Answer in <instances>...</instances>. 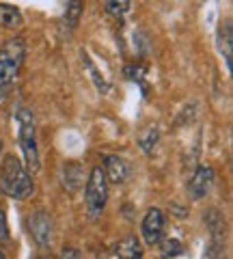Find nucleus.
I'll list each match as a JSON object with an SVG mask.
<instances>
[{"mask_svg": "<svg viewBox=\"0 0 233 259\" xmlns=\"http://www.w3.org/2000/svg\"><path fill=\"white\" fill-rule=\"evenodd\" d=\"M130 7H132V0H106L104 3V9L112 18H123L130 11Z\"/></svg>", "mask_w": 233, "mask_h": 259, "instance_id": "13", "label": "nucleus"}, {"mask_svg": "<svg viewBox=\"0 0 233 259\" xmlns=\"http://www.w3.org/2000/svg\"><path fill=\"white\" fill-rule=\"evenodd\" d=\"M183 253V246H181V242L179 240H175V238H168V240H164L162 244H160V255L162 257H177V255H181Z\"/></svg>", "mask_w": 233, "mask_h": 259, "instance_id": "15", "label": "nucleus"}, {"mask_svg": "<svg viewBox=\"0 0 233 259\" xmlns=\"http://www.w3.org/2000/svg\"><path fill=\"white\" fill-rule=\"evenodd\" d=\"M82 0H69L67 3V11H65V24L69 28H76L78 22H80V15H82Z\"/></svg>", "mask_w": 233, "mask_h": 259, "instance_id": "12", "label": "nucleus"}, {"mask_svg": "<svg viewBox=\"0 0 233 259\" xmlns=\"http://www.w3.org/2000/svg\"><path fill=\"white\" fill-rule=\"evenodd\" d=\"M220 259H222V257H220Z\"/></svg>", "mask_w": 233, "mask_h": 259, "instance_id": "23", "label": "nucleus"}, {"mask_svg": "<svg viewBox=\"0 0 233 259\" xmlns=\"http://www.w3.org/2000/svg\"><path fill=\"white\" fill-rule=\"evenodd\" d=\"M0 259H7V255L3 253V250H0Z\"/></svg>", "mask_w": 233, "mask_h": 259, "instance_id": "20", "label": "nucleus"}, {"mask_svg": "<svg viewBox=\"0 0 233 259\" xmlns=\"http://www.w3.org/2000/svg\"><path fill=\"white\" fill-rule=\"evenodd\" d=\"M231 22H224V28L220 26V50L227 61V69H231Z\"/></svg>", "mask_w": 233, "mask_h": 259, "instance_id": "14", "label": "nucleus"}, {"mask_svg": "<svg viewBox=\"0 0 233 259\" xmlns=\"http://www.w3.org/2000/svg\"><path fill=\"white\" fill-rule=\"evenodd\" d=\"M22 22H24V18H22V11L18 9V7L0 3V26L15 30V28L22 26Z\"/></svg>", "mask_w": 233, "mask_h": 259, "instance_id": "11", "label": "nucleus"}, {"mask_svg": "<svg viewBox=\"0 0 233 259\" xmlns=\"http://www.w3.org/2000/svg\"><path fill=\"white\" fill-rule=\"evenodd\" d=\"M214 168L212 166H207V164H201L195 173L190 175V180H188V194H190V199H203L210 194L212 190V186H214Z\"/></svg>", "mask_w": 233, "mask_h": 259, "instance_id": "7", "label": "nucleus"}, {"mask_svg": "<svg viewBox=\"0 0 233 259\" xmlns=\"http://www.w3.org/2000/svg\"><path fill=\"white\" fill-rule=\"evenodd\" d=\"M28 229H30V236H33V240L39 246H50L52 233H54V221L45 209H37V212L30 216Z\"/></svg>", "mask_w": 233, "mask_h": 259, "instance_id": "6", "label": "nucleus"}, {"mask_svg": "<svg viewBox=\"0 0 233 259\" xmlns=\"http://www.w3.org/2000/svg\"><path fill=\"white\" fill-rule=\"evenodd\" d=\"M18 121H20V147L26 160V171L33 175L39 171V147H37V127L35 119L26 108L18 110Z\"/></svg>", "mask_w": 233, "mask_h": 259, "instance_id": "3", "label": "nucleus"}, {"mask_svg": "<svg viewBox=\"0 0 233 259\" xmlns=\"http://www.w3.org/2000/svg\"><path fill=\"white\" fill-rule=\"evenodd\" d=\"M84 63L89 65V71H91V76H93V80H95V84H98V89H100V93H106V91H108V82H106V80H104V78H100L98 69L93 67V63H91L89 56H84Z\"/></svg>", "mask_w": 233, "mask_h": 259, "instance_id": "16", "label": "nucleus"}, {"mask_svg": "<svg viewBox=\"0 0 233 259\" xmlns=\"http://www.w3.org/2000/svg\"><path fill=\"white\" fill-rule=\"evenodd\" d=\"M108 201V180L102 166H93L91 175L84 186V203H86V214L91 218H100L104 214Z\"/></svg>", "mask_w": 233, "mask_h": 259, "instance_id": "4", "label": "nucleus"}, {"mask_svg": "<svg viewBox=\"0 0 233 259\" xmlns=\"http://www.w3.org/2000/svg\"><path fill=\"white\" fill-rule=\"evenodd\" d=\"M24 56H26V44L20 37L9 39L0 48V95H7L11 91L22 69Z\"/></svg>", "mask_w": 233, "mask_h": 259, "instance_id": "2", "label": "nucleus"}, {"mask_svg": "<svg viewBox=\"0 0 233 259\" xmlns=\"http://www.w3.org/2000/svg\"><path fill=\"white\" fill-rule=\"evenodd\" d=\"M37 259H41V257H37Z\"/></svg>", "mask_w": 233, "mask_h": 259, "instance_id": "22", "label": "nucleus"}, {"mask_svg": "<svg viewBox=\"0 0 233 259\" xmlns=\"http://www.w3.org/2000/svg\"><path fill=\"white\" fill-rule=\"evenodd\" d=\"M141 233H143V240L145 244H160L164 236V214L162 209L158 207H151L147 214H145L143 223H141Z\"/></svg>", "mask_w": 233, "mask_h": 259, "instance_id": "5", "label": "nucleus"}, {"mask_svg": "<svg viewBox=\"0 0 233 259\" xmlns=\"http://www.w3.org/2000/svg\"><path fill=\"white\" fill-rule=\"evenodd\" d=\"M0 151H3V139H0Z\"/></svg>", "mask_w": 233, "mask_h": 259, "instance_id": "21", "label": "nucleus"}, {"mask_svg": "<svg viewBox=\"0 0 233 259\" xmlns=\"http://www.w3.org/2000/svg\"><path fill=\"white\" fill-rule=\"evenodd\" d=\"M9 240H11V236H9V227H7V216H5V212H0V244L7 246Z\"/></svg>", "mask_w": 233, "mask_h": 259, "instance_id": "17", "label": "nucleus"}, {"mask_svg": "<svg viewBox=\"0 0 233 259\" xmlns=\"http://www.w3.org/2000/svg\"><path fill=\"white\" fill-rule=\"evenodd\" d=\"M84 182V171L78 162H67L63 166V186L69 190V192H76L80 186Z\"/></svg>", "mask_w": 233, "mask_h": 259, "instance_id": "10", "label": "nucleus"}, {"mask_svg": "<svg viewBox=\"0 0 233 259\" xmlns=\"http://www.w3.org/2000/svg\"><path fill=\"white\" fill-rule=\"evenodd\" d=\"M158 136H160V134H158V130H156V127H149V130H147V139H143V141H141V147L149 153V143H154V147H156Z\"/></svg>", "mask_w": 233, "mask_h": 259, "instance_id": "18", "label": "nucleus"}, {"mask_svg": "<svg viewBox=\"0 0 233 259\" xmlns=\"http://www.w3.org/2000/svg\"><path fill=\"white\" fill-rule=\"evenodd\" d=\"M115 253H117V259H143V244L134 233H130V236H125L117 242Z\"/></svg>", "mask_w": 233, "mask_h": 259, "instance_id": "9", "label": "nucleus"}, {"mask_svg": "<svg viewBox=\"0 0 233 259\" xmlns=\"http://www.w3.org/2000/svg\"><path fill=\"white\" fill-rule=\"evenodd\" d=\"M104 173H106V180L112 184H125L132 175V166L130 162L119 156H106V160H104Z\"/></svg>", "mask_w": 233, "mask_h": 259, "instance_id": "8", "label": "nucleus"}, {"mask_svg": "<svg viewBox=\"0 0 233 259\" xmlns=\"http://www.w3.org/2000/svg\"><path fill=\"white\" fill-rule=\"evenodd\" d=\"M0 190L18 201L28 199L35 192L33 177H30L20 158L15 156L3 158V164H0Z\"/></svg>", "mask_w": 233, "mask_h": 259, "instance_id": "1", "label": "nucleus"}, {"mask_svg": "<svg viewBox=\"0 0 233 259\" xmlns=\"http://www.w3.org/2000/svg\"><path fill=\"white\" fill-rule=\"evenodd\" d=\"M61 259H82V255H80V250H78V248L67 246V248H63Z\"/></svg>", "mask_w": 233, "mask_h": 259, "instance_id": "19", "label": "nucleus"}]
</instances>
